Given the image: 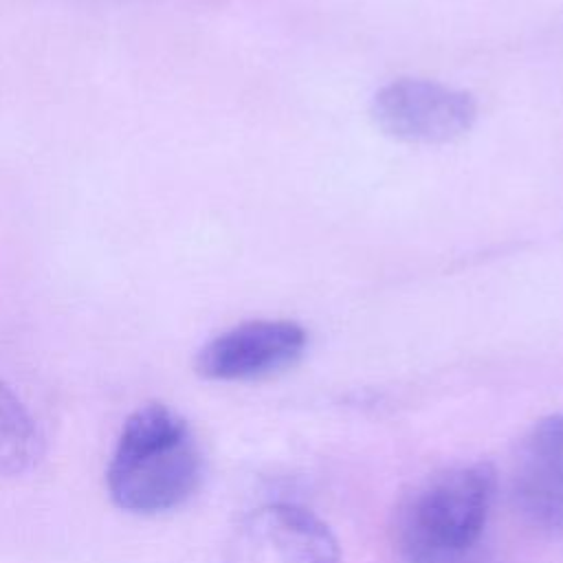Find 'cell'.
Listing matches in <instances>:
<instances>
[{
  "instance_id": "6da1fadb",
  "label": "cell",
  "mask_w": 563,
  "mask_h": 563,
  "mask_svg": "<svg viewBox=\"0 0 563 563\" xmlns=\"http://www.w3.org/2000/svg\"><path fill=\"white\" fill-rule=\"evenodd\" d=\"M202 457L189 424L169 407L150 402L123 422L108 464V490L130 512H163L198 488Z\"/></svg>"
},
{
  "instance_id": "7a4b0ae2",
  "label": "cell",
  "mask_w": 563,
  "mask_h": 563,
  "mask_svg": "<svg viewBox=\"0 0 563 563\" xmlns=\"http://www.w3.org/2000/svg\"><path fill=\"white\" fill-rule=\"evenodd\" d=\"M495 495L486 462L431 475L398 515V541L409 563H482V537Z\"/></svg>"
},
{
  "instance_id": "3957f363",
  "label": "cell",
  "mask_w": 563,
  "mask_h": 563,
  "mask_svg": "<svg viewBox=\"0 0 563 563\" xmlns=\"http://www.w3.org/2000/svg\"><path fill=\"white\" fill-rule=\"evenodd\" d=\"M477 114L473 97L429 79H398L374 95L376 125L407 143H446L471 130Z\"/></svg>"
},
{
  "instance_id": "277c9868",
  "label": "cell",
  "mask_w": 563,
  "mask_h": 563,
  "mask_svg": "<svg viewBox=\"0 0 563 563\" xmlns=\"http://www.w3.org/2000/svg\"><path fill=\"white\" fill-rule=\"evenodd\" d=\"M306 350V330L295 321L257 319L213 336L196 356L211 380L262 378L290 367Z\"/></svg>"
},
{
  "instance_id": "5b68a950",
  "label": "cell",
  "mask_w": 563,
  "mask_h": 563,
  "mask_svg": "<svg viewBox=\"0 0 563 563\" xmlns=\"http://www.w3.org/2000/svg\"><path fill=\"white\" fill-rule=\"evenodd\" d=\"M512 497L537 526L563 530V413L541 418L512 460Z\"/></svg>"
},
{
  "instance_id": "8992f818",
  "label": "cell",
  "mask_w": 563,
  "mask_h": 563,
  "mask_svg": "<svg viewBox=\"0 0 563 563\" xmlns=\"http://www.w3.org/2000/svg\"><path fill=\"white\" fill-rule=\"evenodd\" d=\"M257 526L279 563H341L334 534L308 508L273 504L260 512Z\"/></svg>"
},
{
  "instance_id": "52a82bcc",
  "label": "cell",
  "mask_w": 563,
  "mask_h": 563,
  "mask_svg": "<svg viewBox=\"0 0 563 563\" xmlns=\"http://www.w3.org/2000/svg\"><path fill=\"white\" fill-rule=\"evenodd\" d=\"M42 451V440L33 418L18 396L0 383V473L18 475L29 471Z\"/></svg>"
}]
</instances>
